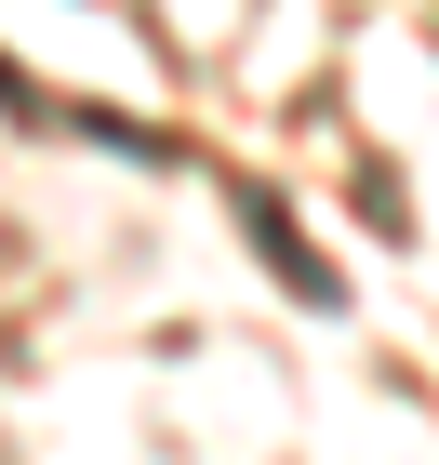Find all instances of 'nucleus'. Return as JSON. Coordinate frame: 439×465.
Segmentation results:
<instances>
[{
  "instance_id": "1",
  "label": "nucleus",
  "mask_w": 439,
  "mask_h": 465,
  "mask_svg": "<svg viewBox=\"0 0 439 465\" xmlns=\"http://www.w3.org/2000/svg\"><path fill=\"white\" fill-rule=\"evenodd\" d=\"M240 226H254V252H266V266L293 280V306H346V280H333L320 252H306V226H293L280 200H266V186H240Z\"/></svg>"
}]
</instances>
